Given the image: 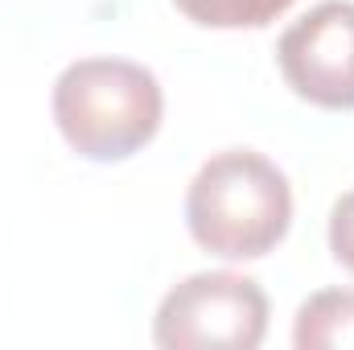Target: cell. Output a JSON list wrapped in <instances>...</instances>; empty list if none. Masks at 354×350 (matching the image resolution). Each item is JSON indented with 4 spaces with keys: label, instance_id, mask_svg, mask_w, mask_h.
<instances>
[{
    "label": "cell",
    "instance_id": "obj_1",
    "mask_svg": "<svg viewBox=\"0 0 354 350\" xmlns=\"http://www.w3.org/2000/svg\"><path fill=\"white\" fill-rule=\"evenodd\" d=\"M292 223V190L264 153L227 149L210 157L185 194V227L223 260H260Z\"/></svg>",
    "mask_w": 354,
    "mask_h": 350
},
{
    "label": "cell",
    "instance_id": "obj_2",
    "mask_svg": "<svg viewBox=\"0 0 354 350\" xmlns=\"http://www.w3.org/2000/svg\"><path fill=\"white\" fill-rule=\"evenodd\" d=\"M165 95L153 71L128 58H79L54 83V124L87 161H124L161 128Z\"/></svg>",
    "mask_w": 354,
    "mask_h": 350
},
{
    "label": "cell",
    "instance_id": "obj_3",
    "mask_svg": "<svg viewBox=\"0 0 354 350\" xmlns=\"http://www.w3.org/2000/svg\"><path fill=\"white\" fill-rule=\"evenodd\" d=\"M268 334V297L252 276L194 272L165 293L153 338L165 350H256Z\"/></svg>",
    "mask_w": 354,
    "mask_h": 350
},
{
    "label": "cell",
    "instance_id": "obj_4",
    "mask_svg": "<svg viewBox=\"0 0 354 350\" xmlns=\"http://www.w3.org/2000/svg\"><path fill=\"white\" fill-rule=\"evenodd\" d=\"M284 83L313 107H354V0H322L280 33Z\"/></svg>",
    "mask_w": 354,
    "mask_h": 350
},
{
    "label": "cell",
    "instance_id": "obj_5",
    "mask_svg": "<svg viewBox=\"0 0 354 350\" xmlns=\"http://www.w3.org/2000/svg\"><path fill=\"white\" fill-rule=\"evenodd\" d=\"M297 350H346L354 347V288L313 293L292 322Z\"/></svg>",
    "mask_w": 354,
    "mask_h": 350
},
{
    "label": "cell",
    "instance_id": "obj_6",
    "mask_svg": "<svg viewBox=\"0 0 354 350\" xmlns=\"http://www.w3.org/2000/svg\"><path fill=\"white\" fill-rule=\"evenodd\" d=\"M174 4L194 25L206 29H264L292 8V0H174Z\"/></svg>",
    "mask_w": 354,
    "mask_h": 350
},
{
    "label": "cell",
    "instance_id": "obj_7",
    "mask_svg": "<svg viewBox=\"0 0 354 350\" xmlns=\"http://www.w3.org/2000/svg\"><path fill=\"white\" fill-rule=\"evenodd\" d=\"M330 252L346 272H354V190H346L330 210Z\"/></svg>",
    "mask_w": 354,
    "mask_h": 350
}]
</instances>
